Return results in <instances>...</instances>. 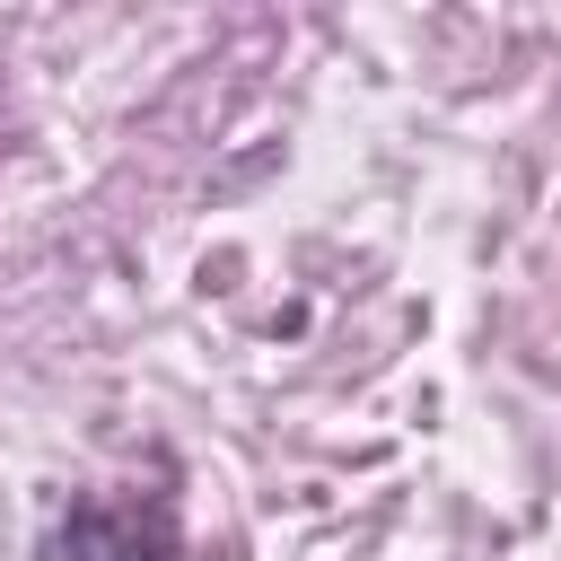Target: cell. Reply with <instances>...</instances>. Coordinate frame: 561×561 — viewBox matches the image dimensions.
Wrapping results in <instances>:
<instances>
[{
  "instance_id": "cell-1",
  "label": "cell",
  "mask_w": 561,
  "mask_h": 561,
  "mask_svg": "<svg viewBox=\"0 0 561 561\" xmlns=\"http://www.w3.org/2000/svg\"><path fill=\"white\" fill-rule=\"evenodd\" d=\"M44 561H184V526L158 491H88L53 517Z\"/></svg>"
}]
</instances>
